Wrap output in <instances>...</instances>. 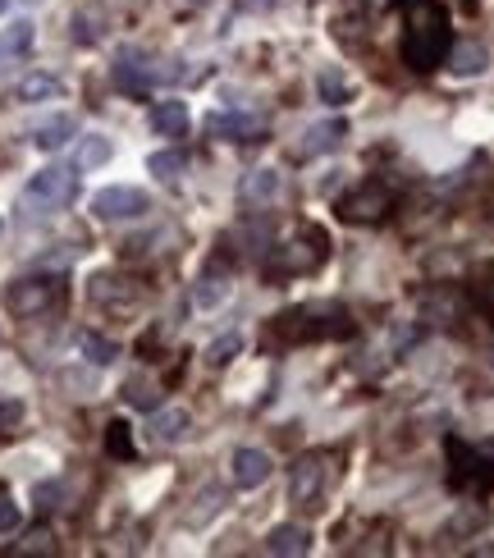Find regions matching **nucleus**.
Instances as JSON below:
<instances>
[{
  "mask_svg": "<svg viewBox=\"0 0 494 558\" xmlns=\"http://www.w3.org/2000/svg\"><path fill=\"white\" fill-rule=\"evenodd\" d=\"M449 14L435 5V0H412L408 5V33H403V60H408L417 74L444 65L449 60Z\"/></svg>",
  "mask_w": 494,
  "mask_h": 558,
  "instance_id": "1",
  "label": "nucleus"
},
{
  "mask_svg": "<svg viewBox=\"0 0 494 558\" xmlns=\"http://www.w3.org/2000/svg\"><path fill=\"white\" fill-rule=\"evenodd\" d=\"M74 197H78V165H46V170H37L28 179L19 206L28 215H55L65 211Z\"/></svg>",
  "mask_w": 494,
  "mask_h": 558,
  "instance_id": "2",
  "label": "nucleus"
},
{
  "mask_svg": "<svg viewBox=\"0 0 494 558\" xmlns=\"http://www.w3.org/2000/svg\"><path fill=\"white\" fill-rule=\"evenodd\" d=\"M325 257H330V238H325V229L302 225V238L275 247L270 270H275V275H307V270H316Z\"/></svg>",
  "mask_w": 494,
  "mask_h": 558,
  "instance_id": "3",
  "label": "nucleus"
},
{
  "mask_svg": "<svg viewBox=\"0 0 494 558\" xmlns=\"http://www.w3.org/2000/svg\"><path fill=\"white\" fill-rule=\"evenodd\" d=\"M65 298V284L55 275H33V279H14L10 293H5V302H10L14 316H42L46 307H55V302Z\"/></svg>",
  "mask_w": 494,
  "mask_h": 558,
  "instance_id": "4",
  "label": "nucleus"
},
{
  "mask_svg": "<svg viewBox=\"0 0 494 558\" xmlns=\"http://www.w3.org/2000/svg\"><path fill=\"white\" fill-rule=\"evenodd\" d=\"M165 78H170V69H165L161 60H151L147 51H119L115 83L124 87V92H147V87L165 83Z\"/></svg>",
  "mask_w": 494,
  "mask_h": 558,
  "instance_id": "5",
  "label": "nucleus"
},
{
  "mask_svg": "<svg viewBox=\"0 0 494 558\" xmlns=\"http://www.w3.org/2000/svg\"><path fill=\"white\" fill-rule=\"evenodd\" d=\"M151 211V197L142 188H129V183H119V188H101L92 197V215L97 220H138V215Z\"/></svg>",
  "mask_w": 494,
  "mask_h": 558,
  "instance_id": "6",
  "label": "nucleus"
},
{
  "mask_svg": "<svg viewBox=\"0 0 494 558\" xmlns=\"http://www.w3.org/2000/svg\"><path fill=\"white\" fill-rule=\"evenodd\" d=\"M206 133L225 142H261L266 138V119L247 115V110H220V115L206 119Z\"/></svg>",
  "mask_w": 494,
  "mask_h": 558,
  "instance_id": "7",
  "label": "nucleus"
},
{
  "mask_svg": "<svg viewBox=\"0 0 494 558\" xmlns=\"http://www.w3.org/2000/svg\"><path fill=\"white\" fill-rule=\"evenodd\" d=\"M449 453H453V481L462 485V490H490L494 485V458H481L476 449H467V444H458L453 440L449 444Z\"/></svg>",
  "mask_w": 494,
  "mask_h": 558,
  "instance_id": "8",
  "label": "nucleus"
},
{
  "mask_svg": "<svg viewBox=\"0 0 494 558\" xmlns=\"http://www.w3.org/2000/svg\"><path fill=\"white\" fill-rule=\"evenodd\" d=\"M325 490V462L321 458H298L289 472V499L302 508H312Z\"/></svg>",
  "mask_w": 494,
  "mask_h": 558,
  "instance_id": "9",
  "label": "nucleus"
},
{
  "mask_svg": "<svg viewBox=\"0 0 494 558\" xmlns=\"http://www.w3.org/2000/svg\"><path fill=\"white\" fill-rule=\"evenodd\" d=\"M339 211H344V220H362V225H371V220H380V215L389 211V193L380 188V183H362V188H353V193L339 202Z\"/></svg>",
  "mask_w": 494,
  "mask_h": 558,
  "instance_id": "10",
  "label": "nucleus"
},
{
  "mask_svg": "<svg viewBox=\"0 0 494 558\" xmlns=\"http://www.w3.org/2000/svg\"><path fill=\"white\" fill-rule=\"evenodd\" d=\"M270 453H261V449H238L234 453V481L243 485V490H257V485H266L270 481Z\"/></svg>",
  "mask_w": 494,
  "mask_h": 558,
  "instance_id": "11",
  "label": "nucleus"
},
{
  "mask_svg": "<svg viewBox=\"0 0 494 558\" xmlns=\"http://www.w3.org/2000/svg\"><path fill=\"white\" fill-rule=\"evenodd\" d=\"M147 124L156 138H183V133H188V106H183V101H156Z\"/></svg>",
  "mask_w": 494,
  "mask_h": 558,
  "instance_id": "12",
  "label": "nucleus"
},
{
  "mask_svg": "<svg viewBox=\"0 0 494 558\" xmlns=\"http://www.w3.org/2000/svg\"><path fill=\"white\" fill-rule=\"evenodd\" d=\"M188 426H193V417L183 408H161V412H151L147 435H151V444H179L188 435Z\"/></svg>",
  "mask_w": 494,
  "mask_h": 558,
  "instance_id": "13",
  "label": "nucleus"
},
{
  "mask_svg": "<svg viewBox=\"0 0 494 558\" xmlns=\"http://www.w3.org/2000/svg\"><path fill=\"white\" fill-rule=\"evenodd\" d=\"M14 97H19L23 106H42V101H60V97H65V78H55V74H28L19 87H14Z\"/></svg>",
  "mask_w": 494,
  "mask_h": 558,
  "instance_id": "14",
  "label": "nucleus"
},
{
  "mask_svg": "<svg viewBox=\"0 0 494 558\" xmlns=\"http://www.w3.org/2000/svg\"><path fill=\"white\" fill-rule=\"evenodd\" d=\"M78 133V119L74 115H55V119H46V124H37L33 129V147H42V151H60L69 138Z\"/></svg>",
  "mask_w": 494,
  "mask_h": 558,
  "instance_id": "15",
  "label": "nucleus"
},
{
  "mask_svg": "<svg viewBox=\"0 0 494 558\" xmlns=\"http://www.w3.org/2000/svg\"><path fill=\"white\" fill-rule=\"evenodd\" d=\"M33 37H37V28L28 19L10 23V28L0 33V65H10V60H19V55L33 51Z\"/></svg>",
  "mask_w": 494,
  "mask_h": 558,
  "instance_id": "16",
  "label": "nucleus"
},
{
  "mask_svg": "<svg viewBox=\"0 0 494 558\" xmlns=\"http://www.w3.org/2000/svg\"><path fill=\"white\" fill-rule=\"evenodd\" d=\"M449 65H453V74H462V78L485 74V65H490V51H485L481 42H458V46H449Z\"/></svg>",
  "mask_w": 494,
  "mask_h": 558,
  "instance_id": "17",
  "label": "nucleus"
},
{
  "mask_svg": "<svg viewBox=\"0 0 494 558\" xmlns=\"http://www.w3.org/2000/svg\"><path fill=\"white\" fill-rule=\"evenodd\" d=\"M266 549H270V554L298 558V554H307V549H312V536H307V526H275V531L266 536Z\"/></svg>",
  "mask_w": 494,
  "mask_h": 558,
  "instance_id": "18",
  "label": "nucleus"
},
{
  "mask_svg": "<svg viewBox=\"0 0 494 558\" xmlns=\"http://www.w3.org/2000/svg\"><path fill=\"white\" fill-rule=\"evenodd\" d=\"M344 138H348V124H344V119H325V124H312V129H307V142H302V147L321 156V151H334Z\"/></svg>",
  "mask_w": 494,
  "mask_h": 558,
  "instance_id": "19",
  "label": "nucleus"
},
{
  "mask_svg": "<svg viewBox=\"0 0 494 558\" xmlns=\"http://www.w3.org/2000/svg\"><path fill=\"white\" fill-rule=\"evenodd\" d=\"M275 197H280V174H275V170L247 174V183H243V202L266 206V202H275Z\"/></svg>",
  "mask_w": 494,
  "mask_h": 558,
  "instance_id": "20",
  "label": "nucleus"
},
{
  "mask_svg": "<svg viewBox=\"0 0 494 558\" xmlns=\"http://www.w3.org/2000/svg\"><path fill=\"white\" fill-rule=\"evenodd\" d=\"M316 92H321V101H330V106H344V101H353V87L344 83L339 65H325L321 74H316Z\"/></svg>",
  "mask_w": 494,
  "mask_h": 558,
  "instance_id": "21",
  "label": "nucleus"
},
{
  "mask_svg": "<svg viewBox=\"0 0 494 558\" xmlns=\"http://www.w3.org/2000/svg\"><path fill=\"white\" fill-rule=\"evenodd\" d=\"M225 293H229V279H225V275H215V270H206V275L197 279L193 302L211 312V307H220V302H225Z\"/></svg>",
  "mask_w": 494,
  "mask_h": 558,
  "instance_id": "22",
  "label": "nucleus"
},
{
  "mask_svg": "<svg viewBox=\"0 0 494 558\" xmlns=\"http://www.w3.org/2000/svg\"><path fill=\"white\" fill-rule=\"evenodd\" d=\"M78 353H83L92 366H110L119 357V344H110V339H101V334L87 330V334H78Z\"/></svg>",
  "mask_w": 494,
  "mask_h": 558,
  "instance_id": "23",
  "label": "nucleus"
},
{
  "mask_svg": "<svg viewBox=\"0 0 494 558\" xmlns=\"http://www.w3.org/2000/svg\"><path fill=\"white\" fill-rule=\"evenodd\" d=\"M147 170L156 174V179H179V174L188 170V156H183V151H151Z\"/></svg>",
  "mask_w": 494,
  "mask_h": 558,
  "instance_id": "24",
  "label": "nucleus"
},
{
  "mask_svg": "<svg viewBox=\"0 0 494 558\" xmlns=\"http://www.w3.org/2000/svg\"><path fill=\"white\" fill-rule=\"evenodd\" d=\"M110 156H115V147H110V138H83V147H78V170H97V165H106Z\"/></svg>",
  "mask_w": 494,
  "mask_h": 558,
  "instance_id": "25",
  "label": "nucleus"
},
{
  "mask_svg": "<svg viewBox=\"0 0 494 558\" xmlns=\"http://www.w3.org/2000/svg\"><path fill=\"white\" fill-rule=\"evenodd\" d=\"M238 353H243V334H220V339L206 348V362H211V366H229Z\"/></svg>",
  "mask_w": 494,
  "mask_h": 558,
  "instance_id": "26",
  "label": "nucleus"
},
{
  "mask_svg": "<svg viewBox=\"0 0 494 558\" xmlns=\"http://www.w3.org/2000/svg\"><path fill=\"white\" fill-rule=\"evenodd\" d=\"M220 504H225V490H220V485H206V490L197 494V508L188 513V522H193V526H202L206 517H215V513H220Z\"/></svg>",
  "mask_w": 494,
  "mask_h": 558,
  "instance_id": "27",
  "label": "nucleus"
},
{
  "mask_svg": "<svg viewBox=\"0 0 494 558\" xmlns=\"http://www.w3.org/2000/svg\"><path fill=\"white\" fill-rule=\"evenodd\" d=\"M106 449L115 453V458H133V435L124 421H110L106 426Z\"/></svg>",
  "mask_w": 494,
  "mask_h": 558,
  "instance_id": "28",
  "label": "nucleus"
},
{
  "mask_svg": "<svg viewBox=\"0 0 494 558\" xmlns=\"http://www.w3.org/2000/svg\"><path fill=\"white\" fill-rule=\"evenodd\" d=\"M124 398H129L133 408H151V412H156V389H151L147 380H129V389H124Z\"/></svg>",
  "mask_w": 494,
  "mask_h": 558,
  "instance_id": "29",
  "label": "nucleus"
},
{
  "mask_svg": "<svg viewBox=\"0 0 494 558\" xmlns=\"http://www.w3.org/2000/svg\"><path fill=\"white\" fill-rule=\"evenodd\" d=\"M19 522H23L19 504H14V499H5V494H0V536H10V531H19Z\"/></svg>",
  "mask_w": 494,
  "mask_h": 558,
  "instance_id": "30",
  "label": "nucleus"
},
{
  "mask_svg": "<svg viewBox=\"0 0 494 558\" xmlns=\"http://www.w3.org/2000/svg\"><path fill=\"white\" fill-rule=\"evenodd\" d=\"M19 417H23V403H19V398H0V430H10Z\"/></svg>",
  "mask_w": 494,
  "mask_h": 558,
  "instance_id": "31",
  "label": "nucleus"
},
{
  "mask_svg": "<svg viewBox=\"0 0 494 558\" xmlns=\"http://www.w3.org/2000/svg\"><path fill=\"white\" fill-rule=\"evenodd\" d=\"M55 499H60V481H46V485H37V504H42V513H46V508H60V504H55Z\"/></svg>",
  "mask_w": 494,
  "mask_h": 558,
  "instance_id": "32",
  "label": "nucleus"
},
{
  "mask_svg": "<svg viewBox=\"0 0 494 558\" xmlns=\"http://www.w3.org/2000/svg\"><path fill=\"white\" fill-rule=\"evenodd\" d=\"M23 549H33V554H51V536H46V531H33V536H28V545H23Z\"/></svg>",
  "mask_w": 494,
  "mask_h": 558,
  "instance_id": "33",
  "label": "nucleus"
},
{
  "mask_svg": "<svg viewBox=\"0 0 494 558\" xmlns=\"http://www.w3.org/2000/svg\"><path fill=\"white\" fill-rule=\"evenodd\" d=\"M5 5H10V0H0V14H5Z\"/></svg>",
  "mask_w": 494,
  "mask_h": 558,
  "instance_id": "34",
  "label": "nucleus"
},
{
  "mask_svg": "<svg viewBox=\"0 0 494 558\" xmlns=\"http://www.w3.org/2000/svg\"><path fill=\"white\" fill-rule=\"evenodd\" d=\"M490 362H494V357H490Z\"/></svg>",
  "mask_w": 494,
  "mask_h": 558,
  "instance_id": "35",
  "label": "nucleus"
}]
</instances>
